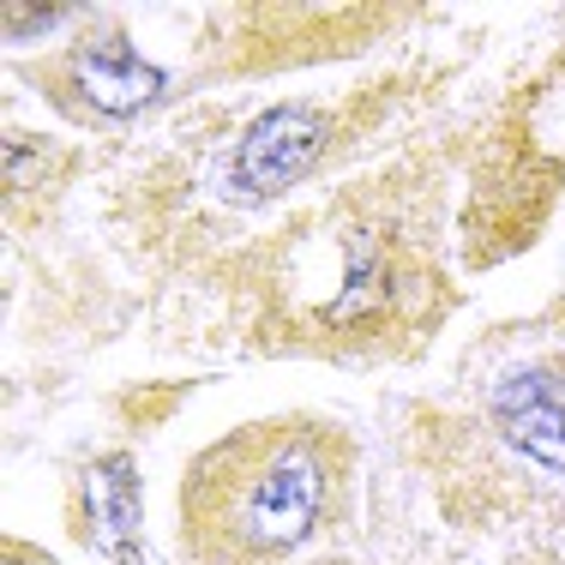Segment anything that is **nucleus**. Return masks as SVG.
Here are the masks:
<instances>
[{"instance_id":"20e7f679","label":"nucleus","mask_w":565,"mask_h":565,"mask_svg":"<svg viewBox=\"0 0 565 565\" xmlns=\"http://www.w3.org/2000/svg\"><path fill=\"white\" fill-rule=\"evenodd\" d=\"M78 90H85L103 115H132V109H145V103H157L163 73L132 55L120 36H97V43L78 55Z\"/></svg>"},{"instance_id":"f257e3e1","label":"nucleus","mask_w":565,"mask_h":565,"mask_svg":"<svg viewBox=\"0 0 565 565\" xmlns=\"http://www.w3.org/2000/svg\"><path fill=\"white\" fill-rule=\"evenodd\" d=\"M319 511H326V463L307 439H295L247 469L235 511H228V535L253 554H282L313 535Z\"/></svg>"},{"instance_id":"f03ea898","label":"nucleus","mask_w":565,"mask_h":565,"mask_svg":"<svg viewBox=\"0 0 565 565\" xmlns=\"http://www.w3.org/2000/svg\"><path fill=\"white\" fill-rule=\"evenodd\" d=\"M319 151H326V120L307 109V103H282V109L253 120V132L241 139L235 181H241V193L271 199L289 181H301Z\"/></svg>"},{"instance_id":"39448f33","label":"nucleus","mask_w":565,"mask_h":565,"mask_svg":"<svg viewBox=\"0 0 565 565\" xmlns=\"http://www.w3.org/2000/svg\"><path fill=\"white\" fill-rule=\"evenodd\" d=\"M85 505H90V530L109 554H132V535H139V481H132V463H97L85 476Z\"/></svg>"},{"instance_id":"7ed1b4c3","label":"nucleus","mask_w":565,"mask_h":565,"mask_svg":"<svg viewBox=\"0 0 565 565\" xmlns=\"http://www.w3.org/2000/svg\"><path fill=\"white\" fill-rule=\"evenodd\" d=\"M493 422L523 457L565 476V380H554V373H511L493 392Z\"/></svg>"}]
</instances>
